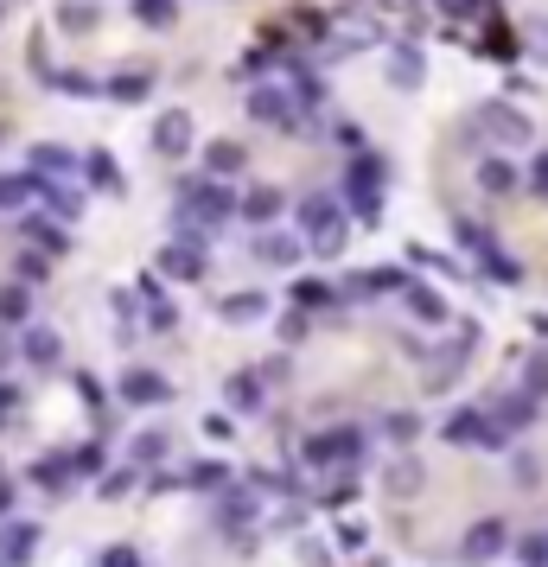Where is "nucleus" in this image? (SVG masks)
<instances>
[{"mask_svg":"<svg viewBox=\"0 0 548 567\" xmlns=\"http://www.w3.org/2000/svg\"><path fill=\"white\" fill-rule=\"evenodd\" d=\"M230 217H243V198L230 192L224 179H185L179 198H173V223H192V230H224Z\"/></svg>","mask_w":548,"mask_h":567,"instance_id":"obj_1","label":"nucleus"},{"mask_svg":"<svg viewBox=\"0 0 548 567\" xmlns=\"http://www.w3.org/2000/svg\"><path fill=\"white\" fill-rule=\"evenodd\" d=\"M345 230H351V211H345V198H332V192H313V198H300V236H306V249L313 255H345Z\"/></svg>","mask_w":548,"mask_h":567,"instance_id":"obj_2","label":"nucleus"},{"mask_svg":"<svg viewBox=\"0 0 548 567\" xmlns=\"http://www.w3.org/2000/svg\"><path fill=\"white\" fill-rule=\"evenodd\" d=\"M383 185H389V160L383 153H351V173H345V211L357 223H376L383 217Z\"/></svg>","mask_w":548,"mask_h":567,"instance_id":"obj_3","label":"nucleus"},{"mask_svg":"<svg viewBox=\"0 0 548 567\" xmlns=\"http://www.w3.org/2000/svg\"><path fill=\"white\" fill-rule=\"evenodd\" d=\"M249 115L262 128H281V134H300L306 128V102H300V90H294V77H262L249 90Z\"/></svg>","mask_w":548,"mask_h":567,"instance_id":"obj_4","label":"nucleus"},{"mask_svg":"<svg viewBox=\"0 0 548 567\" xmlns=\"http://www.w3.org/2000/svg\"><path fill=\"white\" fill-rule=\"evenodd\" d=\"M364 459V427H319L300 440V466L306 472H332V466H357Z\"/></svg>","mask_w":548,"mask_h":567,"instance_id":"obj_5","label":"nucleus"},{"mask_svg":"<svg viewBox=\"0 0 548 567\" xmlns=\"http://www.w3.org/2000/svg\"><path fill=\"white\" fill-rule=\"evenodd\" d=\"M478 134H491L498 147H529L536 141V122H529L517 102H478Z\"/></svg>","mask_w":548,"mask_h":567,"instance_id":"obj_6","label":"nucleus"},{"mask_svg":"<svg viewBox=\"0 0 548 567\" xmlns=\"http://www.w3.org/2000/svg\"><path fill=\"white\" fill-rule=\"evenodd\" d=\"M255 485H230L224 497H217V529H224V536H236L243 542V555L255 548Z\"/></svg>","mask_w":548,"mask_h":567,"instance_id":"obj_7","label":"nucleus"},{"mask_svg":"<svg viewBox=\"0 0 548 567\" xmlns=\"http://www.w3.org/2000/svg\"><path fill=\"white\" fill-rule=\"evenodd\" d=\"M472 345H478V325H459V338L447 351L434 357V364H427V376H421V389L427 395H447L453 383H459V370H466V357H472Z\"/></svg>","mask_w":548,"mask_h":567,"instance_id":"obj_8","label":"nucleus"},{"mask_svg":"<svg viewBox=\"0 0 548 567\" xmlns=\"http://www.w3.org/2000/svg\"><path fill=\"white\" fill-rule=\"evenodd\" d=\"M459 243L472 249V262L485 268L491 281H504V287H510V281H523V268H517V262H510V255L498 249V236H491V230H478V223H459Z\"/></svg>","mask_w":548,"mask_h":567,"instance_id":"obj_9","label":"nucleus"},{"mask_svg":"<svg viewBox=\"0 0 548 567\" xmlns=\"http://www.w3.org/2000/svg\"><path fill=\"white\" fill-rule=\"evenodd\" d=\"M504 542H510V529H504L498 517H478L466 536H459V561H466V567H485V561L504 555Z\"/></svg>","mask_w":548,"mask_h":567,"instance_id":"obj_10","label":"nucleus"},{"mask_svg":"<svg viewBox=\"0 0 548 567\" xmlns=\"http://www.w3.org/2000/svg\"><path fill=\"white\" fill-rule=\"evenodd\" d=\"M115 395H122L128 408H166V402H173V383H166L160 370H122Z\"/></svg>","mask_w":548,"mask_h":567,"instance_id":"obj_11","label":"nucleus"},{"mask_svg":"<svg viewBox=\"0 0 548 567\" xmlns=\"http://www.w3.org/2000/svg\"><path fill=\"white\" fill-rule=\"evenodd\" d=\"M268 383H274L268 370H236L230 383H224L230 415H262V408H268Z\"/></svg>","mask_w":548,"mask_h":567,"instance_id":"obj_12","label":"nucleus"},{"mask_svg":"<svg viewBox=\"0 0 548 567\" xmlns=\"http://www.w3.org/2000/svg\"><path fill=\"white\" fill-rule=\"evenodd\" d=\"M383 77H389V90H421L427 83V51L421 45H389Z\"/></svg>","mask_w":548,"mask_h":567,"instance_id":"obj_13","label":"nucleus"},{"mask_svg":"<svg viewBox=\"0 0 548 567\" xmlns=\"http://www.w3.org/2000/svg\"><path fill=\"white\" fill-rule=\"evenodd\" d=\"M300 255H306V236L281 230V223H268V230L255 236V262H268V268H294Z\"/></svg>","mask_w":548,"mask_h":567,"instance_id":"obj_14","label":"nucleus"},{"mask_svg":"<svg viewBox=\"0 0 548 567\" xmlns=\"http://www.w3.org/2000/svg\"><path fill=\"white\" fill-rule=\"evenodd\" d=\"M20 357L32 370H58L64 364V338L51 325H20Z\"/></svg>","mask_w":548,"mask_h":567,"instance_id":"obj_15","label":"nucleus"},{"mask_svg":"<svg viewBox=\"0 0 548 567\" xmlns=\"http://www.w3.org/2000/svg\"><path fill=\"white\" fill-rule=\"evenodd\" d=\"M153 153H166V160L192 153V109H166L160 122H153Z\"/></svg>","mask_w":548,"mask_h":567,"instance_id":"obj_16","label":"nucleus"},{"mask_svg":"<svg viewBox=\"0 0 548 567\" xmlns=\"http://www.w3.org/2000/svg\"><path fill=\"white\" fill-rule=\"evenodd\" d=\"M32 555H39V523L0 517V567H26Z\"/></svg>","mask_w":548,"mask_h":567,"instance_id":"obj_17","label":"nucleus"},{"mask_svg":"<svg viewBox=\"0 0 548 567\" xmlns=\"http://www.w3.org/2000/svg\"><path fill=\"white\" fill-rule=\"evenodd\" d=\"M243 217L255 223V230L281 223L287 217V192H281V185H249V192H243Z\"/></svg>","mask_w":548,"mask_h":567,"instance_id":"obj_18","label":"nucleus"},{"mask_svg":"<svg viewBox=\"0 0 548 567\" xmlns=\"http://www.w3.org/2000/svg\"><path fill=\"white\" fill-rule=\"evenodd\" d=\"M536 408H542V402H536V395H529V389H517V395H498V402H491V421H498V427H504V434H510V440H517V434H523V427H529V421H536Z\"/></svg>","mask_w":548,"mask_h":567,"instance_id":"obj_19","label":"nucleus"},{"mask_svg":"<svg viewBox=\"0 0 548 567\" xmlns=\"http://www.w3.org/2000/svg\"><path fill=\"white\" fill-rule=\"evenodd\" d=\"M217 319H224V325L268 319V294H255V287H243V294H217Z\"/></svg>","mask_w":548,"mask_h":567,"instance_id":"obj_20","label":"nucleus"},{"mask_svg":"<svg viewBox=\"0 0 548 567\" xmlns=\"http://www.w3.org/2000/svg\"><path fill=\"white\" fill-rule=\"evenodd\" d=\"M517 166L510 160H498V153H485V160H478V192L485 198H517Z\"/></svg>","mask_w":548,"mask_h":567,"instance_id":"obj_21","label":"nucleus"},{"mask_svg":"<svg viewBox=\"0 0 548 567\" xmlns=\"http://www.w3.org/2000/svg\"><path fill=\"white\" fill-rule=\"evenodd\" d=\"M389 287H408V274L402 268H364V274L345 281V300H376V294H389Z\"/></svg>","mask_w":548,"mask_h":567,"instance_id":"obj_22","label":"nucleus"},{"mask_svg":"<svg viewBox=\"0 0 548 567\" xmlns=\"http://www.w3.org/2000/svg\"><path fill=\"white\" fill-rule=\"evenodd\" d=\"M402 300H408V313H415L421 325H447V319H453V306L440 300L427 281H408V287H402Z\"/></svg>","mask_w":548,"mask_h":567,"instance_id":"obj_23","label":"nucleus"},{"mask_svg":"<svg viewBox=\"0 0 548 567\" xmlns=\"http://www.w3.org/2000/svg\"><path fill=\"white\" fill-rule=\"evenodd\" d=\"M128 459L134 466H166V459H173V434H166V427H141V434L128 440Z\"/></svg>","mask_w":548,"mask_h":567,"instance_id":"obj_24","label":"nucleus"},{"mask_svg":"<svg viewBox=\"0 0 548 567\" xmlns=\"http://www.w3.org/2000/svg\"><path fill=\"white\" fill-rule=\"evenodd\" d=\"M39 198H45V211L58 217V223H64V217H71V223L83 217V185H77V179H45Z\"/></svg>","mask_w":548,"mask_h":567,"instance_id":"obj_25","label":"nucleus"},{"mask_svg":"<svg viewBox=\"0 0 548 567\" xmlns=\"http://www.w3.org/2000/svg\"><path fill=\"white\" fill-rule=\"evenodd\" d=\"M383 491L396 497V504H408V497H421V491H427V472H421V459H396V466L383 472Z\"/></svg>","mask_w":548,"mask_h":567,"instance_id":"obj_26","label":"nucleus"},{"mask_svg":"<svg viewBox=\"0 0 548 567\" xmlns=\"http://www.w3.org/2000/svg\"><path fill=\"white\" fill-rule=\"evenodd\" d=\"M243 166H249V147L243 141H211V147H204V173H211V179H236Z\"/></svg>","mask_w":548,"mask_h":567,"instance_id":"obj_27","label":"nucleus"},{"mask_svg":"<svg viewBox=\"0 0 548 567\" xmlns=\"http://www.w3.org/2000/svg\"><path fill=\"white\" fill-rule=\"evenodd\" d=\"M71 478H77L71 453H51V459H39V466H32V485L51 491V497H71Z\"/></svg>","mask_w":548,"mask_h":567,"instance_id":"obj_28","label":"nucleus"},{"mask_svg":"<svg viewBox=\"0 0 548 567\" xmlns=\"http://www.w3.org/2000/svg\"><path fill=\"white\" fill-rule=\"evenodd\" d=\"M26 173H39V179H77V153H64V147H32V153H26Z\"/></svg>","mask_w":548,"mask_h":567,"instance_id":"obj_29","label":"nucleus"},{"mask_svg":"<svg viewBox=\"0 0 548 567\" xmlns=\"http://www.w3.org/2000/svg\"><path fill=\"white\" fill-rule=\"evenodd\" d=\"M345 300L332 281H319V274H306V281H294V306H306V313H332V306Z\"/></svg>","mask_w":548,"mask_h":567,"instance_id":"obj_30","label":"nucleus"},{"mask_svg":"<svg viewBox=\"0 0 548 567\" xmlns=\"http://www.w3.org/2000/svg\"><path fill=\"white\" fill-rule=\"evenodd\" d=\"M20 236L32 249H45V255H64L71 243H64V230H58V217H20Z\"/></svg>","mask_w":548,"mask_h":567,"instance_id":"obj_31","label":"nucleus"},{"mask_svg":"<svg viewBox=\"0 0 548 567\" xmlns=\"http://www.w3.org/2000/svg\"><path fill=\"white\" fill-rule=\"evenodd\" d=\"M134 485H141V466L128 459V466H109V472L96 478V497H102V504H122V497H128Z\"/></svg>","mask_w":548,"mask_h":567,"instance_id":"obj_32","label":"nucleus"},{"mask_svg":"<svg viewBox=\"0 0 548 567\" xmlns=\"http://www.w3.org/2000/svg\"><path fill=\"white\" fill-rule=\"evenodd\" d=\"M45 192V179L39 173H20V179H0V211H26L32 198Z\"/></svg>","mask_w":548,"mask_h":567,"instance_id":"obj_33","label":"nucleus"},{"mask_svg":"<svg viewBox=\"0 0 548 567\" xmlns=\"http://www.w3.org/2000/svg\"><path fill=\"white\" fill-rule=\"evenodd\" d=\"M376 434L396 440V446H415V440H421V415H408V408H389V415L376 421Z\"/></svg>","mask_w":548,"mask_h":567,"instance_id":"obj_34","label":"nucleus"},{"mask_svg":"<svg viewBox=\"0 0 548 567\" xmlns=\"http://www.w3.org/2000/svg\"><path fill=\"white\" fill-rule=\"evenodd\" d=\"M58 32H71V39L96 32V0H64L58 7Z\"/></svg>","mask_w":548,"mask_h":567,"instance_id":"obj_35","label":"nucleus"},{"mask_svg":"<svg viewBox=\"0 0 548 567\" xmlns=\"http://www.w3.org/2000/svg\"><path fill=\"white\" fill-rule=\"evenodd\" d=\"M0 325H32V294H26V281L0 287Z\"/></svg>","mask_w":548,"mask_h":567,"instance_id":"obj_36","label":"nucleus"},{"mask_svg":"<svg viewBox=\"0 0 548 567\" xmlns=\"http://www.w3.org/2000/svg\"><path fill=\"white\" fill-rule=\"evenodd\" d=\"M147 90H153V77H147V71H115L102 96H115V102H147Z\"/></svg>","mask_w":548,"mask_h":567,"instance_id":"obj_37","label":"nucleus"},{"mask_svg":"<svg viewBox=\"0 0 548 567\" xmlns=\"http://www.w3.org/2000/svg\"><path fill=\"white\" fill-rule=\"evenodd\" d=\"M134 20H141L147 32H173L179 7H173V0H134Z\"/></svg>","mask_w":548,"mask_h":567,"instance_id":"obj_38","label":"nucleus"},{"mask_svg":"<svg viewBox=\"0 0 548 567\" xmlns=\"http://www.w3.org/2000/svg\"><path fill=\"white\" fill-rule=\"evenodd\" d=\"M83 179H90L96 192H115V198H122V173H115L109 153H90V160H83Z\"/></svg>","mask_w":548,"mask_h":567,"instance_id":"obj_39","label":"nucleus"},{"mask_svg":"<svg viewBox=\"0 0 548 567\" xmlns=\"http://www.w3.org/2000/svg\"><path fill=\"white\" fill-rule=\"evenodd\" d=\"M523 389L536 395V402H548V351H529L523 357Z\"/></svg>","mask_w":548,"mask_h":567,"instance_id":"obj_40","label":"nucleus"},{"mask_svg":"<svg viewBox=\"0 0 548 567\" xmlns=\"http://www.w3.org/2000/svg\"><path fill=\"white\" fill-rule=\"evenodd\" d=\"M71 466H77L83 478H102V472H109V453H102V440H83L77 453H71Z\"/></svg>","mask_w":548,"mask_h":567,"instance_id":"obj_41","label":"nucleus"},{"mask_svg":"<svg viewBox=\"0 0 548 567\" xmlns=\"http://www.w3.org/2000/svg\"><path fill=\"white\" fill-rule=\"evenodd\" d=\"M185 485H198V491H230V472L217 466V459H204V466L185 472Z\"/></svg>","mask_w":548,"mask_h":567,"instance_id":"obj_42","label":"nucleus"},{"mask_svg":"<svg viewBox=\"0 0 548 567\" xmlns=\"http://www.w3.org/2000/svg\"><path fill=\"white\" fill-rule=\"evenodd\" d=\"M51 262H58V255H45V249H20L13 274H20V281H45V274H51Z\"/></svg>","mask_w":548,"mask_h":567,"instance_id":"obj_43","label":"nucleus"},{"mask_svg":"<svg viewBox=\"0 0 548 567\" xmlns=\"http://www.w3.org/2000/svg\"><path fill=\"white\" fill-rule=\"evenodd\" d=\"M134 306H141V294H122V287L109 294V313H115V325H122V345L134 338Z\"/></svg>","mask_w":548,"mask_h":567,"instance_id":"obj_44","label":"nucleus"},{"mask_svg":"<svg viewBox=\"0 0 548 567\" xmlns=\"http://www.w3.org/2000/svg\"><path fill=\"white\" fill-rule=\"evenodd\" d=\"M51 90H58V96H96V77H83V71H58V77H51Z\"/></svg>","mask_w":548,"mask_h":567,"instance_id":"obj_45","label":"nucleus"},{"mask_svg":"<svg viewBox=\"0 0 548 567\" xmlns=\"http://www.w3.org/2000/svg\"><path fill=\"white\" fill-rule=\"evenodd\" d=\"M306 332H313V313H306V306H294V313H281V345H300Z\"/></svg>","mask_w":548,"mask_h":567,"instance_id":"obj_46","label":"nucleus"},{"mask_svg":"<svg viewBox=\"0 0 548 567\" xmlns=\"http://www.w3.org/2000/svg\"><path fill=\"white\" fill-rule=\"evenodd\" d=\"M510 472H517V485H523V491H536V485H542V459H536V453H517V459H510Z\"/></svg>","mask_w":548,"mask_h":567,"instance_id":"obj_47","label":"nucleus"},{"mask_svg":"<svg viewBox=\"0 0 548 567\" xmlns=\"http://www.w3.org/2000/svg\"><path fill=\"white\" fill-rule=\"evenodd\" d=\"M440 13H447V20H485L491 0H440Z\"/></svg>","mask_w":548,"mask_h":567,"instance_id":"obj_48","label":"nucleus"},{"mask_svg":"<svg viewBox=\"0 0 548 567\" xmlns=\"http://www.w3.org/2000/svg\"><path fill=\"white\" fill-rule=\"evenodd\" d=\"M294 548H300V567H332V548H325L319 536H300Z\"/></svg>","mask_w":548,"mask_h":567,"instance_id":"obj_49","label":"nucleus"},{"mask_svg":"<svg viewBox=\"0 0 548 567\" xmlns=\"http://www.w3.org/2000/svg\"><path fill=\"white\" fill-rule=\"evenodd\" d=\"M517 561L523 567H548V536H523L517 542Z\"/></svg>","mask_w":548,"mask_h":567,"instance_id":"obj_50","label":"nucleus"},{"mask_svg":"<svg viewBox=\"0 0 548 567\" xmlns=\"http://www.w3.org/2000/svg\"><path fill=\"white\" fill-rule=\"evenodd\" d=\"M147 325H153V332H173V325H179V313H173V306H166L160 294H153V300H147Z\"/></svg>","mask_w":548,"mask_h":567,"instance_id":"obj_51","label":"nucleus"},{"mask_svg":"<svg viewBox=\"0 0 548 567\" xmlns=\"http://www.w3.org/2000/svg\"><path fill=\"white\" fill-rule=\"evenodd\" d=\"M319 504H325V510H351V504H357V485H351V478H338V485L325 491Z\"/></svg>","mask_w":548,"mask_h":567,"instance_id":"obj_52","label":"nucleus"},{"mask_svg":"<svg viewBox=\"0 0 548 567\" xmlns=\"http://www.w3.org/2000/svg\"><path fill=\"white\" fill-rule=\"evenodd\" d=\"M77 395H83V408H96V415H102V402H109V395H102V383H96L90 370H77Z\"/></svg>","mask_w":548,"mask_h":567,"instance_id":"obj_53","label":"nucleus"},{"mask_svg":"<svg viewBox=\"0 0 548 567\" xmlns=\"http://www.w3.org/2000/svg\"><path fill=\"white\" fill-rule=\"evenodd\" d=\"M96 567H141V555H134L128 542H115V548H102V561Z\"/></svg>","mask_w":548,"mask_h":567,"instance_id":"obj_54","label":"nucleus"},{"mask_svg":"<svg viewBox=\"0 0 548 567\" xmlns=\"http://www.w3.org/2000/svg\"><path fill=\"white\" fill-rule=\"evenodd\" d=\"M529 192L548 198V153H536V160H529Z\"/></svg>","mask_w":548,"mask_h":567,"instance_id":"obj_55","label":"nucleus"},{"mask_svg":"<svg viewBox=\"0 0 548 567\" xmlns=\"http://www.w3.org/2000/svg\"><path fill=\"white\" fill-rule=\"evenodd\" d=\"M523 39H529V51H536V58L548 64V20H529V32H523Z\"/></svg>","mask_w":548,"mask_h":567,"instance_id":"obj_56","label":"nucleus"},{"mask_svg":"<svg viewBox=\"0 0 548 567\" xmlns=\"http://www.w3.org/2000/svg\"><path fill=\"white\" fill-rule=\"evenodd\" d=\"M332 134H338V147H345V153H364V128H351V122H338Z\"/></svg>","mask_w":548,"mask_h":567,"instance_id":"obj_57","label":"nucleus"},{"mask_svg":"<svg viewBox=\"0 0 548 567\" xmlns=\"http://www.w3.org/2000/svg\"><path fill=\"white\" fill-rule=\"evenodd\" d=\"M204 434H211V440H230V415H204Z\"/></svg>","mask_w":548,"mask_h":567,"instance_id":"obj_58","label":"nucleus"},{"mask_svg":"<svg viewBox=\"0 0 548 567\" xmlns=\"http://www.w3.org/2000/svg\"><path fill=\"white\" fill-rule=\"evenodd\" d=\"M13 408H20V389H13L7 376H0V415H13Z\"/></svg>","mask_w":548,"mask_h":567,"instance_id":"obj_59","label":"nucleus"},{"mask_svg":"<svg viewBox=\"0 0 548 567\" xmlns=\"http://www.w3.org/2000/svg\"><path fill=\"white\" fill-rule=\"evenodd\" d=\"M7 510H13V478L0 472V517H7Z\"/></svg>","mask_w":548,"mask_h":567,"instance_id":"obj_60","label":"nucleus"},{"mask_svg":"<svg viewBox=\"0 0 548 567\" xmlns=\"http://www.w3.org/2000/svg\"><path fill=\"white\" fill-rule=\"evenodd\" d=\"M0 141H7V128H0Z\"/></svg>","mask_w":548,"mask_h":567,"instance_id":"obj_61","label":"nucleus"}]
</instances>
